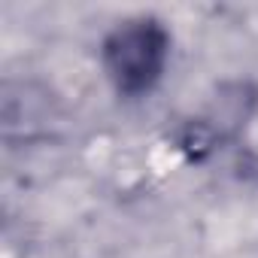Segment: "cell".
Segmentation results:
<instances>
[{
  "mask_svg": "<svg viewBox=\"0 0 258 258\" xmlns=\"http://www.w3.org/2000/svg\"><path fill=\"white\" fill-rule=\"evenodd\" d=\"M109 67L115 73V79L124 88H143L149 85L158 70H161V58H164V37L158 28H124L118 31L109 46Z\"/></svg>",
  "mask_w": 258,
  "mask_h": 258,
  "instance_id": "obj_1",
  "label": "cell"
}]
</instances>
